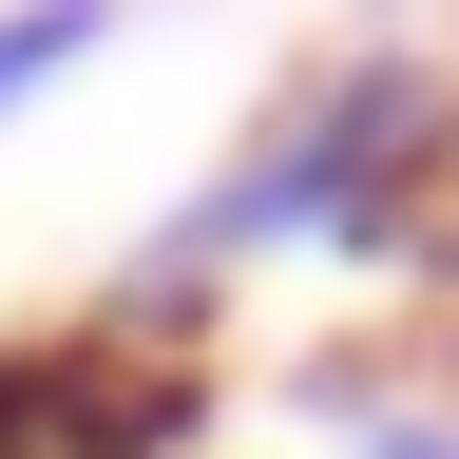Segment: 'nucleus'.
Segmentation results:
<instances>
[{"label":"nucleus","instance_id":"20e7f679","mask_svg":"<svg viewBox=\"0 0 459 459\" xmlns=\"http://www.w3.org/2000/svg\"><path fill=\"white\" fill-rule=\"evenodd\" d=\"M57 421H77V325H57V344H0V459H57Z\"/></svg>","mask_w":459,"mask_h":459},{"label":"nucleus","instance_id":"f03ea898","mask_svg":"<svg viewBox=\"0 0 459 459\" xmlns=\"http://www.w3.org/2000/svg\"><path fill=\"white\" fill-rule=\"evenodd\" d=\"M287 459H459V402L421 364H307L287 383Z\"/></svg>","mask_w":459,"mask_h":459},{"label":"nucleus","instance_id":"f257e3e1","mask_svg":"<svg viewBox=\"0 0 459 459\" xmlns=\"http://www.w3.org/2000/svg\"><path fill=\"white\" fill-rule=\"evenodd\" d=\"M249 268H421V287H459V39L440 20L325 39L249 115V153L153 211V249L115 268L96 325L115 344H211V307Z\"/></svg>","mask_w":459,"mask_h":459},{"label":"nucleus","instance_id":"7ed1b4c3","mask_svg":"<svg viewBox=\"0 0 459 459\" xmlns=\"http://www.w3.org/2000/svg\"><path fill=\"white\" fill-rule=\"evenodd\" d=\"M96 39H115V0H0V134H20V115L77 77Z\"/></svg>","mask_w":459,"mask_h":459}]
</instances>
